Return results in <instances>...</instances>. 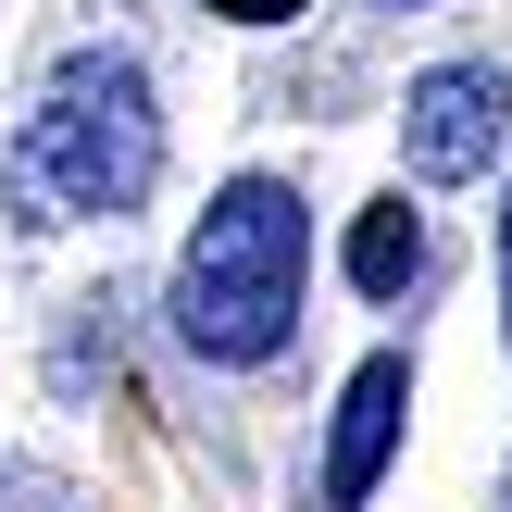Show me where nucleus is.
<instances>
[{"mask_svg":"<svg viewBox=\"0 0 512 512\" xmlns=\"http://www.w3.org/2000/svg\"><path fill=\"white\" fill-rule=\"evenodd\" d=\"M150 175H163V113H150V75L125 50H75L50 75V100L25 113L13 138V200L25 225H63V213H138Z\"/></svg>","mask_w":512,"mask_h":512,"instance_id":"1","label":"nucleus"},{"mask_svg":"<svg viewBox=\"0 0 512 512\" xmlns=\"http://www.w3.org/2000/svg\"><path fill=\"white\" fill-rule=\"evenodd\" d=\"M288 325H300V200L275 175H238L175 263V338L200 363H275Z\"/></svg>","mask_w":512,"mask_h":512,"instance_id":"2","label":"nucleus"},{"mask_svg":"<svg viewBox=\"0 0 512 512\" xmlns=\"http://www.w3.org/2000/svg\"><path fill=\"white\" fill-rule=\"evenodd\" d=\"M500 125H512L500 63H438V75H413L400 150H413V175H425V188H463V175H488V163H500Z\"/></svg>","mask_w":512,"mask_h":512,"instance_id":"3","label":"nucleus"},{"mask_svg":"<svg viewBox=\"0 0 512 512\" xmlns=\"http://www.w3.org/2000/svg\"><path fill=\"white\" fill-rule=\"evenodd\" d=\"M400 413H413V375L388 363V350H375L363 375H350V400H338V438H325V500H363L375 475H388V438H400Z\"/></svg>","mask_w":512,"mask_h":512,"instance_id":"4","label":"nucleus"},{"mask_svg":"<svg viewBox=\"0 0 512 512\" xmlns=\"http://www.w3.org/2000/svg\"><path fill=\"white\" fill-rule=\"evenodd\" d=\"M413 275H425V225L400 213V200H375V213L350 225V288H363V300H400Z\"/></svg>","mask_w":512,"mask_h":512,"instance_id":"5","label":"nucleus"},{"mask_svg":"<svg viewBox=\"0 0 512 512\" xmlns=\"http://www.w3.org/2000/svg\"><path fill=\"white\" fill-rule=\"evenodd\" d=\"M200 13H225V25H300L313 0H200Z\"/></svg>","mask_w":512,"mask_h":512,"instance_id":"6","label":"nucleus"},{"mask_svg":"<svg viewBox=\"0 0 512 512\" xmlns=\"http://www.w3.org/2000/svg\"><path fill=\"white\" fill-rule=\"evenodd\" d=\"M500 325H512V200H500Z\"/></svg>","mask_w":512,"mask_h":512,"instance_id":"7","label":"nucleus"}]
</instances>
